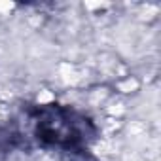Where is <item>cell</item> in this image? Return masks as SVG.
<instances>
[{"label": "cell", "instance_id": "6da1fadb", "mask_svg": "<svg viewBox=\"0 0 161 161\" xmlns=\"http://www.w3.org/2000/svg\"><path fill=\"white\" fill-rule=\"evenodd\" d=\"M31 138L42 148L68 155H87L99 138L95 119L72 104L44 103L25 110Z\"/></svg>", "mask_w": 161, "mask_h": 161}, {"label": "cell", "instance_id": "7a4b0ae2", "mask_svg": "<svg viewBox=\"0 0 161 161\" xmlns=\"http://www.w3.org/2000/svg\"><path fill=\"white\" fill-rule=\"evenodd\" d=\"M23 144V136L19 131L8 127V125H0V161H8L10 155Z\"/></svg>", "mask_w": 161, "mask_h": 161}]
</instances>
